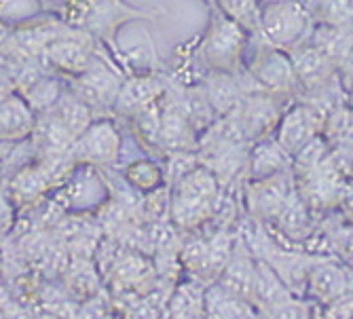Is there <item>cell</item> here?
<instances>
[{
    "label": "cell",
    "mask_w": 353,
    "mask_h": 319,
    "mask_svg": "<svg viewBox=\"0 0 353 319\" xmlns=\"http://www.w3.org/2000/svg\"><path fill=\"white\" fill-rule=\"evenodd\" d=\"M224 188L218 178L197 163L172 184L170 193V220L180 231H197L216 214Z\"/></svg>",
    "instance_id": "obj_1"
},
{
    "label": "cell",
    "mask_w": 353,
    "mask_h": 319,
    "mask_svg": "<svg viewBox=\"0 0 353 319\" xmlns=\"http://www.w3.org/2000/svg\"><path fill=\"white\" fill-rule=\"evenodd\" d=\"M245 43H248V32L214 5L212 21L197 49L199 61L203 63L208 72L237 74L243 68L241 59L245 53Z\"/></svg>",
    "instance_id": "obj_2"
},
{
    "label": "cell",
    "mask_w": 353,
    "mask_h": 319,
    "mask_svg": "<svg viewBox=\"0 0 353 319\" xmlns=\"http://www.w3.org/2000/svg\"><path fill=\"white\" fill-rule=\"evenodd\" d=\"M313 19L305 0H263L261 37L277 49H292L309 39Z\"/></svg>",
    "instance_id": "obj_3"
},
{
    "label": "cell",
    "mask_w": 353,
    "mask_h": 319,
    "mask_svg": "<svg viewBox=\"0 0 353 319\" xmlns=\"http://www.w3.org/2000/svg\"><path fill=\"white\" fill-rule=\"evenodd\" d=\"M243 68L265 91L277 95L281 100L283 98L299 100L301 85L294 74L292 61L283 49L269 45L261 37H254V51L250 55L248 66Z\"/></svg>",
    "instance_id": "obj_4"
},
{
    "label": "cell",
    "mask_w": 353,
    "mask_h": 319,
    "mask_svg": "<svg viewBox=\"0 0 353 319\" xmlns=\"http://www.w3.org/2000/svg\"><path fill=\"white\" fill-rule=\"evenodd\" d=\"M292 190H294L292 167L271 174L267 178H254V180L248 178L243 184V203L248 216L263 222V225H271Z\"/></svg>",
    "instance_id": "obj_5"
},
{
    "label": "cell",
    "mask_w": 353,
    "mask_h": 319,
    "mask_svg": "<svg viewBox=\"0 0 353 319\" xmlns=\"http://www.w3.org/2000/svg\"><path fill=\"white\" fill-rule=\"evenodd\" d=\"M296 193L303 197V201L315 212H332L339 207L343 190L347 182L332 169L328 163V154L322 163L313 167H301L292 169Z\"/></svg>",
    "instance_id": "obj_6"
},
{
    "label": "cell",
    "mask_w": 353,
    "mask_h": 319,
    "mask_svg": "<svg viewBox=\"0 0 353 319\" xmlns=\"http://www.w3.org/2000/svg\"><path fill=\"white\" fill-rule=\"evenodd\" d=\"M121 154V134L110 119L91 121L87 130L72 142L68 156L77 165L110 167Z\"/></svg>",
    "instance_id": "obj_7"
},
{
    "label": "cell",
    "mask_w": 353,
    "mask_h": 319,
    "mask_svg": "<svg viewBox=\"0 0 353 319\" xmlns=\"http://www.w3.org/2000/svg\"><path fill=\"white\" fill-rule=\"evenodd\" d=\"M279 100L281 98H277V95L265 89L243 93L237 110L231 116L235 119L243 138L250 144L259 142L263 138H271V134L277 130V123L283 114Z\"/></svg>",
    "instance_id": "obj_8"
},
{
    "label": "cell",
    "mask_w": 353,
    "mask_h": 319,
    "mask_svg": "<svg viewBox=\"0 0 353 319\" xmlns=\"http://www.w3.org/2000/svg\"><path fill=\"white\" fill-rule=\"evenodd\" d=\"M93 57L95 53L91 47V34L83 30H72L68 34L53 39L39 59L47 70L59 72L68 79H77L91 66Z\"/></svg>",
    "instance_id": "obj_9"
},
{
    "label": "cell",
    "mask_w": 353,
    "mask_h": 319,
    "mask_svg": "<svg viewBox=\"0 0 353 319\" xmlns=\"http://www.w3.org/2000/svg\"><path fill=\"white\" fill-rule=\"evenodd\" d=\"M70 81L72 87L68 89H72L93 112L95 110L112 112L117 95L123 85L121 76L112 70V66H106L100 57H93L91 66L83 74Z\"/></svg>",
    "instance_id": "obj_10"
},
{
    "label": "cell",
    "mask_w": 353,
    "mask_h": 319,
    "mask_svg": "<svg viewBox=\"0 0 353 319\" xmlns=\"http://www.w3.org/2000/svg\"><path fill=\"white\" fill-rule=\"evenodd\" d=\"M324 119L326 116L317 112L313 106L296 100L290 108L283 110L275 130V140L285 148L288 154L294 156L305 144L322 134Z\"/></svg>",
    "instance_id": "obj_11"
},
{
    "label": "cell",
    "mask_w": 353,
    "mask_h": 319,
    "mask_svg": "<svg viewBox=\"0 0 353 319\" xmlns=\"http://www.w3.org/2000/svg\"><path fill=\"white\" fill-rule=\"evenodd\" d=\"M305 294L313 305L324 307L347 294V265L334 256H322L309 271Z\"/></svg>",
    "instance_id": "obj_12"
},
{
    "label": "cell",
    "mask_w": 353,
    "mask_h": 319,
    "mask_svg": "<svg viewBox=\"0 0 353 319\" xmlns=\"http://www.w3.org/2000/svg\"><path fill=\"white\" fill-rule=\"evenodd\" d=\"M267 229L271 233L283 235L288 239V243H305V241H313L315 237V218H313V209L303 201V197L296 193V186L288 197V201L283 203L281 212L277 214V218L267 225Z\"/></svg>",
    "instance_id": "obj_13"
},
{
    "label": "cell",
    "mask_w": 353,
    "mask_h": 319,
    "mask_svg": "<svg viewBox=\"0 0 353 319\" xmlns=\"http://www.w3.org/2000/svg\"><path fill=\"white\" fill-rule=\"evenodd\" d=\"M292 61L294 74L301 85V93L324 85L336 76V63H332L322 51H317L309 41L285 51Z\"/></svg>",
    "instance_id": "obj_14"
},
{
    "label": "cell",
    "mask_w": 353,
    "mask_h": 319,
    "mask_svg": "<svg viewBox=\"0 0 353 319\" xmlns=\"http://www.w3.org/2000/svg\"><path fill=\"white\" fill-rule=\"evenodd\" d=\"M39 114L15 89L0 100V142H23L32 138Z\"/></svg>",
    "instance_id": "obj_15"
},
{
    "label": "cell",
    "mask_w": 353,
    "mask_h": 319,
    "mask_svg": "<svg viewBox=\"0 0 353 319\" xmlns=\"http://www.w3.org/2000/svg\"><path fill=\"white\" fill-rule=\"evenodd\" d=\"M292 167V156L285 152V148L275 138H263L259 142L250 144L248 152V167L245 178H267L271 174L283 172Z\"/></svg>",
    "instance_id": "obj_16"
},
{
    "label": "cell",
    "mask_w": 353,
    "mask_h": 319,
    "mask_svg": "<svg viewBox=\"0 0 353 319\" xmlns=\"http://www.w3.org/2000/svg\"><path fill=\"white\" fill-rule=\"evenodd\" d=\"M168 91L165 83H161L157 76H134L132 81H125L121 85V91L117 95V102L112 112L117 114H125V116H132L136 110H140L142 106L159 100L161 95Z\"/></svg>",
    "instance_id": "obj_17"
},
{
    "label": "cell",
    "mask_w": 353,
    "mask_h": 319,
    "mask_svg": "<svg viewBox=\"0 0 353 319\" xmlns=\"http://www.w3.org/2000/svg\"><path fill=\"white\" fill-rule=\"evenodd\" d=\"M208 100L214 108V112L220 116H229L237 110L243 89L239 85L237 74H227V72H208L205 81L201 83Z\"/></svg>",
    "instance_id": "obj_18"
},
{
    "label": "cell",
    "mask_w": 353,
    "mask_h": 319,
    "mask_svg": "<svg viewBox=\"0 0 353 319\" xmlns=\"http://www.w3.org/2000/svg\"><path fill=\"white\" fill-rule=\"evenodd\" d=\"M307 41L339 66L353 49V30L339 28V25H326V23H313Z\"/></svg>",
    "instance_id": "obj_19"
},
{
    "label": "cell",
    "mask_w": 353,
    "mask_h": 319,
    "mask_svg": "<svg viewBox=\"0 0 353 319\" xmlns=\"http://www.w3.org/2000/svg\"><path fill=\"white\" fill-rule=\"evenodd\" d=\"M205 315H210V317H254V315H259V311H256V307L248 298L227 290L224 285L214 281L205 288Z\"/></svg>",
    "instance_id": "obj_20"
},
{
    "label": "cell",
    "mask_w": 353,
    "mask_h": 319,
    "mask_svg": "<svg viewBox=\"0 0 353 319\" xmlns=\"http://www.w3.org/2000/svg\"><path fill=\"white\" fill-rule=\"evenodd\" d=\"M313 23L353 30V0H305Z\"/></svg>",
    "instance_id": "obj_21"
},
{
    "label": "cell",
    "mask_w": 353,
    "mask_h": 319,
    "mask_svg": "<svg viewBox=\"0 0 353 319\" xmlns=\"http://www.w3.org/2000/svg\"><path fill=\"white\" fill-rule=\"evenodd\" d=\"M322 136L330 146H353V106L349 102L339 104L326 114Z\"/></svg>",
    "instance_id": "obj_22"
},
{
    "label": "cell",
    "mask_w": 353,
    "mask_h": 319,
    "mask_svg": "<svg viewBox=\"0 0 353 319\" xmlns=\"http://www.w3.org/2000/svg\"><path fill=\"white\" fill-rule=\"evenodd\" d=\"M23 98L28 100V104L34 108L37 114L47 112L61 95V85L57 83L55 76H51L49 72H43L41 76H37L34 81H30L28 85H23L21 89H17Z\"/></svg>",
    "instance_id": "obj_23"
},
{
    "label": "cell",
    "mask_w": 353,
    "mask_h": 319,
    "mask_svg": "<svg viewBox=\"0 0 353 319\" xmlns=\"http://www.w3.org/2000/svg\"><path fill=\"white\" fill-rule=\"evenodd\" d=\"M214 5L237 25H241L248 34L256 37L261 32L263 0H216Z\"/></svg>",
    "instance_id": "obj_24"
},
{
    "label": "cell",
    "mask_w": 353,
    "mask_h": 319,
    "mask_svg": "<svg viewBox=\"0 0 353 319\" xmlns=\"http://www.w3.org/2000/svg\"><path fill=\"white\" fill-rule=\"evenodd\" d=\"M168 311L172 315H178V317L205 315V288H203V283H199L195 279L180 283L170 298Z\"/></svg>",
    "instance_id": "obj_25"
},
{
    "label": "cell",
    "mask_w": 353,
    "mask_h": 319,
    "mask_svg": "<svg viewBox=\"0 0 353 319\" xmlns=\"http://www.w3.org/2000/svg\"><path fill=\"white\" fill-rule=\"evenodd\" d=\"M125 180L140 193H157L165 184V172L150 158H140L125 167Z\"/></svg>",
    "instance_id": "obj_26"
},
{
    "label": "cell",
    "mask_w": 353,
    "mask_h": 319,
    "mask_svg": "<svg viewBox=\"0 0 353 319\" xmlns=\"http://www.w3.org/2000/svg\"><path fill=\"white\" fill-rule=\"evenodd\" d=\"M45 13L41 0H0V21L19 25Z\"/></svg>",
    "instance_id": "obj_27"
},
{
    "label": "cell",
    "mask_w": 353,
    "mask_h": 319,
    "mask_svg": "<svg viewBox=\"0 0 353 319\" xmlns=\"http://www.w3.org/2000/svg\"><path fill=\"white\" fill-rule=\"evenodd\" d=\"M328 163L345 182H351L353 180V146H330Z\"/></svg>",
    "instance_id": "obj_28"
},
{
    "label": "cell",
    "mask_w": 353,
    "mask_h": 319,
    "mask_svg": "<svg viewBox=\"0 0 353 319\" xmlns=\"http://www.w3.org/2000/svg\"><path fill=\"white\" fill-rule=\"evenodd\" d=\"M15 222H17V207L5 190H0V239L11 233Z\"/></svg>",
    "instance_id": "obj_29"
},
{
    "label": "cell",
    "mask_w": 353,
    "mask_h": 319,
    "mask_svg": "<svg viewBox=\"0 0 353 319\" xmlns=\"http://www.w3.org/2000/svg\"><path fill=\"white\" fill-rule=\"evenodd\" d=\"M336 72H339V81L347 93V98H353V49L336 66Z\"/></svg>",
    "instance_id": "obj_30"
},
{
    "label": "cell",
    "mask_w": 353,
    "mask_h": 319,
    "mask_svg": "<svg viewBox=\"0 0 353 319\" xmlns=\"http://www.w3.org/2000/svg\"><path fill=\"white\" fill-rule=\"evenodd\" d=\"M339 209H341V214L353 225V180L347 182V186H345V190H343V197H341Z\"/></svg>",
    "instance_id": "obj_31"
},
{
    "label": "cell",
    "mask_w": 353,
    "mask_h": 319,
    "mask_svg": "<svg viewBox=\"0 0 353 319\" xmlns=\"http://www.w3.org/2000/svg\"><path fill=\"white\" fill-rule=\"evenodd\" d=\"M15 89H17V85H15V79H13L11 70L7 66H3V68H0V100L7 98V95L13 93Z\"/></svg>",
    "instance_id": "obj_32"
},
{
    "label": "cell",
    "mask_w": 353,
    "mask_h": 319,
    "mask_svg": "<svg viewBox=\"0 0 353 319\" xmlns=\"http://www.w3.org/2000/svg\"><path fill=\"white\" fill-rule=\"evenodd\" d=\"M11 32H13V25L5 23V21H0V51H3V47L7 45L9 37H11Z\"/></svg>",
    "instance_id": "obj_33"
},
{
    "label": "cell",
    "mask_w": 353,
    "mask_h": 319,
    "mask_svg": "<svg viewBox=\"0 0 353 319\" xmlns=\"http://www.w3.org/2000/svg\"><path fill=\"white\" fill-rule=\"evenodd\" d=\"M347 294L353 298V267H347Z\"/></svg>",
    "instance_id": "obj_34"
},
{
    "label": "cell",
    "mask_w": 353,
    "mask_h": 319,
    "mask_svg": "<svg viewBox=\"0 0 353 319\" xmlns=\"http://www.w3.org/2000/svg\"><path fill=\"white\" fill-rule=\"evenodd\" d=\"M41 3H43V7L47 9V7H53L55 9V13H57V9L63 5V3H66V0H41Z\"/></svg>",
    "instance_id": "obj_35"
},
{
    "label": "cell",
    "mask_w": 353,
    "mask_h": 319,
    "mask_svg": "<svg viewBox=\"0 0 353 319\" xmlns=\"http://www.w3.org/2000/svg\"><path fill=\"white\" fill-rule=\"evenodd\" d=\"M5 66V57L3 55H0V68H3Z\"/></svg>",
    "instance_id": "obj_36"
},
{
    "label": "cell",
    "mask_w": 353,
    "mask_h": 319,
    "mask_svg": "<svg viewBox=\"0 0 353 319\" xmlns=\"http://www.w3.org/2000/svg\"><path fill=\"white\" fill-rule=\"evenodd\" d=\"M349 102H351V106H353V98H351V100H349Z\"/></svg>",
    "instance_id": "obj_37"
},
{
    "label": "cell",
    "mask_w": 353,
    "mask_h": 319,
    "mask_svg": "<svg viewBox=\"0 0 353 319\" xmlns=\"http://www.w3.org/2000/svg\"><path fill=\"white\" fill-rule=\"evenodd\" d=\"M210 3H212V5H214V3H216V0H210Z\"/></svg>",
    "instance_id": "obj_38"
}]
</instances>
